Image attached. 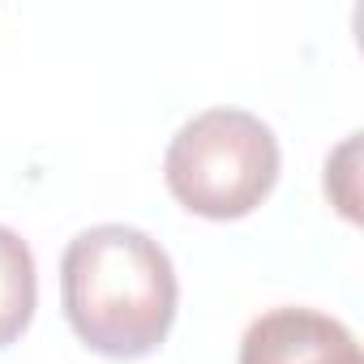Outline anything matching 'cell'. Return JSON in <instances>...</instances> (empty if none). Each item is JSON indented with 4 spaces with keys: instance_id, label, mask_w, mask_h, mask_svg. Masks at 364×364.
<instances>
[{
    "instance_id": "cell-4",
    "label": "cell",
    "mask_w": 364,
    "mask_h": 364,
    "mask_svg": "<svg viewBox=\"0 0 364 364\" xmlns=\"http://www.w3.org/2000/svg\"><path fill=\"white\" fill-rule=\"evenodd\" d=\"M39 304V270L31 245L0 223V347H9L26 334Z\"/></svg>"
},
{
    "instance_id": "cell-1",
    "label": "cell",
    "mask_w": 364,
    "mask_h": 364,
    "mask_svg": "<svg viewBox=\"0 0 364 364\" xmlns=\"http://www.w3.org/2000/svg\"><path fill=\"white\" fill-rule=\"evenodd\" d=\"M171 253L129 223H95L60 253V304L73 334L107 360H141L176 321Z\"/></svg>"
},
{
    "instance_id": "cell-5",
    "label": "cell",
    "mask_w": 364,
    "mask_h": 364,
    "mask_svg": "<svg viewBox=\"0 0 364 364\" xmlns=\"http://www.w3.org/2000/svg\"><path fill=\"white\" fill-rule=\"evenodd\" d=\"M355 150H360V133H351L330 159H326V193L334 198V206L355 223L360 219V193H355Z\"/></svg>"
},
{
    "instance_id": "cell-2",
    "label": "cell",
    "mask_w": 364,
    "mask_h": 364,
    "mask_svg": "<svg viewBox=\"0 0 364 364\" xmlns=\"http://www.w3.org/2000/svg\"><path fill=\"white\" fill-rule=\"evenodd\" d=\"M279 137L249 107H206L176 129L163 180L189 215L228 223L253 215L279 180Z\"/></svg>"
},
{
    "instance_id": "cell-3",
    "label": "cell",
    "mask_w": 364,
    "mask_h": 364,
    "mask_svg": "<svg viewBox=\"0 0 364 364\" xmlns=\"http://www.w3.org/2000/svg\"><path fill=\"white\" fill-rule=\"evenodd\" d=\"M240 364H364L355 334L309 304H279L249 321Z\"/></svg>"
}]
</instances>
